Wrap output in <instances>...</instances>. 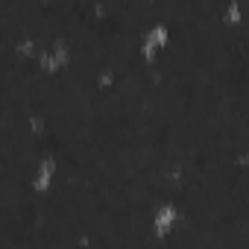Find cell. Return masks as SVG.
Returning <instances> with one entry per match:
<instances>
[{
	"label": "cell",
	"instance_id": "6da1fadb",
	"mask_svg": "<svg viewBox=\"0 0 249 249\" xmlns=\"http://www.w3.org/2000/svg\"><path fill=\"white\" fill-rule=\"evenodd\" d=\"M164 36H167V30H164V27H156V30L147 36V44H144V56H147V59H153V53L164 44Z\"/></svg>",
	"mask_w": 249,
	"mask_h": 249
}]
</instances>
